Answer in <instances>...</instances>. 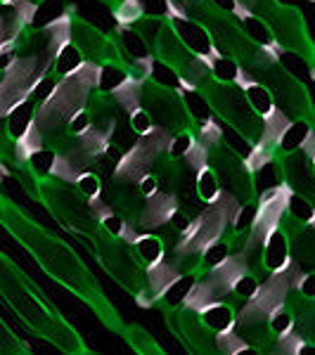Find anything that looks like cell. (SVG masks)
Segmentation results:
<instances>
[{"instance_id": "1", "label": "cell", "mask_w": 315, "mask_h": 355, "mask_svg": "<svg viewBox=\"0 0 315 355\" xmlns=\"http://www.w3.org/2000/svg\"><path fill=\"white\" fill-rule=\"evenodd\" d=\"M0 223H3L5 230L12 234L17 242L24 244V249L38 261V266H41L50 277L57 279L62 287L71 289L78 299L93 308V313L107 324V327L124 336L126 322L121 320V315H119L117 308L110 303L107 294L100 289L97 279L93 277V272H90L88 268L83 266V261L76 256V251L67 242L57 239L55 234H50L43 225H38V223L28 214H24L3 190H0Z\"/></svg>"}, {"instance_id": "2", "label": "cell", "mask_w": 315, "mask_h": 355, "mask_svg": "<svg viewBox=\"0 0 315 355\" xmlns=\"http://www.w3.org/2000/svg\"><path fill=\"white\" fill-rule=\"evenodd\" d=\"M0 296L15 308L28 329L55 343L62 353L81 355L85 343L78 331L57 313V308L45 299V294L5 254H0Z\"/></svg>"}, {"instance_id": "3", "label": "cell", "mask_w": 315, "mask_h": 355, "mask_svg": "<svg viewBox=\"0 0 315 355\" xmlns=\"http://www.w3.org/2000/svg\"><path fill=\"white\" fill-rule=\"evenodd\" d=\"M202 95L211 105L214 116H219L228 128L239 133L251 147H256L266 130V121L249 107L247 95L237 83H221L211 81L202 88Z\"/></svg>"}, {"instance_id": "4", "label": "cell", "mask_w": 315, "mask_h": 355, "mask_svg": "<svg viewBox=\"0 0 315 355\" xmlns=\"http://www.w3.org/2000/svg\"><path fill=\"white\" fill-rule=\"evenodd\" d=\"M256 81L271 90L275 107H278L280 114H284L289 121L306 119V121L311 123V119L315 116L311 95H308L306 85H303L294 73H289L287 69H284V64H280V60L256 73Z\"/></svg>"}, {"instance_id": "5", "label": "cell", "mask_w": 315, "mask_h": 355, "mask_svg": "<svg viewBox=\"0 0 315 355\" xmlns=\"http://www.w3.org/2000/svg\"><path fill=\"white\" fill-rule=\"evenodd\" d=\"M142 107L150 112L152 121L162 125V130H166V133L178 135L197 130V123L192 121L185 110L180 90L166 88V85H159L152 78H145L142 81Z\"/></svg>"}, {"instance_id": "6", "label": "cell", "mask_w": 315, "mask_h": 355, "mask_svg": "<svg viewBox=\"0 0 315 355\" xmlns=\"http://www.w3.org/2000/svg\"><path fill=\"white\" fill-rule=\"evenodd\" d=\"M169 327L180 339L190 355H225L219 346V331H214L202 320V315L185 306H166Z\"/></svg>"}, {"instance_id": "7", "label": "cell", "mask_w": 315, "mask_h": 355, "mask_svg": "<svg viewBox=\"0 0 315 355\" xmlns=\"http://www.w3.org/2000/svg\"><path fill=\"white\" fill-rule=\"evenodd\" d=\"M71 43L78 48V53L83 55L85 62H93V64H124L121 50L114 38H107V33H102L100 28L88 24L81 17H71Z\"/></svg>"}, {"instance_id": "8", "label": "cell", "mask_w": 315, "mask_h": 355, "mask_svg": "<svg viewBox=\"0 0 315 355\" xmlns=\"http://www.w3.org/2000/svg\"><path fill=\"white\" fill-rule=\"evenodd\" d=\"M280 168H282V182L289 187L291 194L308 199L315 206V173L313 162L303 150L280 154Z\"/></svg>"}, {"instance_id": "9", "label": "cell", "mask_w": 315, "mask_h": 355, "mask_svg": "<svg viewBox=\"0 0 315 355\" xmlns=\"http://www.w3.org/2000/svg\"><path fill=\"white\" fill-rule=\"evenodd\" d=\"M150 53H154V57H157L159 62H164V64H169L171 69H176L178 73L185 69L187 62L194 57L190 50H187V45L180 41L178 31L173 28L169 17L164 19V24H162V28H159L157 38L152 41Z\"/></svg>"}, {"instance_id": "10", "label": "cell", "mask_w": 315, "mask_h": 355, "mask_svg": "<svg viewBox=\"0 0 315 355\" xmlns=\"http://www.w3.org/2000/svg\"><path fill=\"white\" fill-rule=\"evenodd\" d=\"M173 28L178 31L180 41L187 45L192 55L206 57L214 50V41H211V33L206 31V26H202L194 19H185V17H169Z\"/></svg>"}, {"instance_id": "11", "label": "cell", "mask_w": 315, "mask_h": 355, "mask_svg": "<svg viewBox=\"0 0 315 355\" xmlns=\"http://www.w3.org/2000/svg\"><path fill=\"white\" fill-rule=\"evenodd\" d=\"M133 251L145 268L159 266L166 259V244L159 234H137L133 242Z\"/></svg>"}, {"instance_id": "12", "label": "cell", "mask_w": 315, "mask_h": 355, "mask_svg": "<svg viewBox=\"0 0 315 355\" xmlns=\"http://www.w3.org/2000/svg\"><path fill=\"white\" fill-rule=\"evenodd\" d=\"M194 194H197V199L202 204L219 202V197L223 194L219 175H216V171L211 168L209 164L202 166V168L194 173Z\"/></svg>"}, {"instance_id": "13", "label": "cell", "mask_w": 315, "mask_h": 355, "mask_svg": "<svg viewBox=\"0 0 315 355\" xmlns=\"http://www.w3.org/2000/svg\"><path fill=\"white\" fill-rule=\"evenodd\" d=\"M311 123L306 121V119H299V121H289L287 128L282 130V135H280L278 140V157L284 152H294V150H301L303 142L308 140V135H311Z\"/></svg>"}, {"instance_id": "14", "label": "cell", "mask_w": 315, "mask_h": 355, "mask_svg": "<svg viewBox=\"0 0 315 355\" xmlns=\"http://www.w3.org/2000/svg\"><path fill=\"white\" fill-rule=\"evenodd\" d=\"M244 95H247L249 107H251V110H254L256 114H259L263 121H266V119H271L273 114L278 112V107H275V100H273L271 90H268L263 83H259V81L249 83L247 88H244Z\"/></svg>"}, {"instance_id": "15", "label": "cell", "mask_w": 315, "mask_h": 355, "mask_svg": "<svg viewBox=\"0 0 315 355\" xmlns=\"http://www.w3.org/2000/svg\"><path fill=\"white\" fill-rule=\"evenodd\" d=\"M124 336L135 353H140V355H166L162 348H159V343L152 339L150 331H145L140 324H126Z\"/></svg>"}, {"instance_id": "16", "label": "cell", "mask_w": 315, "mask_h": 355, "mask_svg": "<svg viewBox=\"0 0 315 355\" xmlns=\"http://www.w3.org/2000/svg\"><path fill=\"white\" fill-rule=\"evenodd\" d=\"M83 55L78 53V48L74 45L71 41H69L67 45H62L60 53H57L55 62H53V73L57 78H65L69 76V73H74L78 67L83 64Z\"/></svg>"}, {"instance_id": "17", "label": "cell", "mask_w": 315, "mask_h": 355, "mask_svg": "<svg viewBox=\"0 0 315 355\" xmlns=\"http://www.w3.org/2000/svg\"><path fill=\"white\" fill-rule=\"evenodd\" d=\"M237 19H239L242 31L247 33L254 43H259L261 48H271V45L275 43L273 31H271V26H268L266 19H259V17H254V15H244V17H237Z\"/></svg>"}, {"instance_id": "18", "label": "cell", "mask_w": 315, "mask_h": 355, "mask_svg": "<svg viewBox=\"0 0 315 355\" xmlns=\"http://www.w3.org/2000/svg\"><path fill=\"white\" fill-rule=\"evenodd\" d=\"M128 81V69L124 64H100V73H97V90H105V93H114L119 85H124Z\"/></svg>"}, {"instance_id": "19", "label": "cell", "mask_w": 315, "mask_h": 355, "mask_svg": "<svg viewBox=\"0 0 315 355\" xmlns=\"http://www.w3.org/2000/svg\"><path fill=\"white\" fill-rule=\"evenodd\" d=\"M19 162H24V159L17 157V137L10 133L8 119H0V168L5 173V171L12 168Z\"/></svg>"}, {"instance_id": "20", "label": "cell", "mask_w": 315, "mask_h": 355, "mask_svg": "<svg viewBox=\"0 0 315 355\" xmlns=\"http://www.w3.org/2000/svg\"><path fill=\"white\" fill-rule=\"evenodd\" d=\"M182 102H185V110L190 114V119L194 123H204L209 119H214V112H211V105L206 102V97L197 90H180Z\"/></svg>"}, {"instance_id": "21", "label": "cell", "mask_w": 315, "mask_h": 355, "mask_svg": "<svg viewBox=\"0 0 315 355\" xmlns=\"http://www.w3.org/2000/svg\"><path fill=\"white\" fill-rule=\"evenodd\" d=\"M211 71H214L216 81H221V83H237L239 78H242V67H239L232 57H225V55L214 57Z\"/></svg>"}, {"instance_id": "22", "label": "cell", "mask_w": 315, "mask_h": 355, "mask_svg": "<svg viewBox=\"0 0 315 355\" xmlns=\"http://www.w3.org/2000/svg\"><path fill=\"white\" fill-rule=\"evenodd\" d=\"M114 17L121 24L133 26L135 21H140L145 17V3L142 0H117L114 3Z\"/></svg>"}, {"instance_id": "23", "label": "cell", "mask_w": 315, "mask_h": 355, "mask_svg": "<svg viewBox=\"0 0 315 355\" xmlns=\"http://www.w3.org/2000/svg\"><path fill=\"white\" fill-rule=\"evenodd\" d=\"M74 185H76L88 199H97L102 194V180H100V175H97L95 171H81Z\"/></svg>"}, {"instance_id": "24", "label": "cell", "mask_w": 315, "mask_h": 355, "mask_svg": "<svg viewBox=\"0 0 315 355\" xmlns=\"http://www.w3.org/2000/svg\"><path fill=\"white\" fill-rule=\"evenodd\" d=\"M128 121H130V128H133V133L137 137H147V135L154 133V121H152L150 112H147L145 107H137V110L130 112Z\"/></svg>"}, {"instance_id": "25", "label": "cell", "mask_w": 315, "mask_h": 355, "mask_svg": "<svg viewBox=\"0 0 315 355\" xmlns=\"http://www.w3.org/2000/svg\"><path fill=\"white\" fill-rule=\"evenodd\" d=\"M90 125H93V121H90V114L83 107L81 112H76L71 119H69L67 130H69V135H85V133H88Z\"/></svg>"}, {"instance_id": "26", "label": "cell", "mask_w": 315, "mask_h": 355, "mask_svg": "<svg viewBox=\"0 0 315 355\" xmlns=\"http://www.w3.org/2000/svg\"><path fill=\"white\" fill-rule=\"evenodd\" d=\"M278 5H282V8H299L301 0H275Z\"/></svg>"}, {"instance_id": "27", "label": "cell", "mask_w": 315, "mask_h": 355, "mask_svg": "<svg viewBox=\"0 0 315 355\" xmlns=\"http://www.w3.org/2000/svg\"><path fill=\"white\" fill-rule=\"evenodd\" d=\"M308 71H311V78H313V81H315V62H313L311 67H308Z\"/></svg>"}, {"instance_id": "28", "label": "cell", "mask_w": 315, "mask_h": 355, "mask_svg": "<svg viewBox=\"0 0 315 355\" xmlns=\"http://www.w3.org/2000/svg\"><path fill=\"white\" fill-rule=\"evenodd\" d=\"M100 3H107V5H112V8H114V3H117V0H100Z\"/></svg>"}, {"instance_id": "29", "label": "cell", "mask_w": 315, "mask_h": 355, "mask_svg": "<svg viewBox=\"0 0 315 355\" xmlns=\"http://www.w3.org/2000/svg\"><path fill=\"white\" fill-rule=\"evenodd\" d=\"M31 3H36V5H41V3H45V0H31Z\"/></svg>"}, {"instance_id": "30", "label": "cell", "mask_w": 315, "mask_h": 355, "mask_svg": "<svg viewBox=\"0 0 315 355\" xmlns=\"http://www.w3.org/2000/svg\"><path fill=\"white\" fill-rule=\"evenodd\" d=\"M311 162H313V173H315V157H311Z\"/></svg>"}]
</instances>
